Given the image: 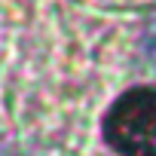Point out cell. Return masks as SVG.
Here are the masks:
<instances>
[{
  "label": "cell",
  "instance_id": "1",
  "mask_svg": "<svg viewBox=\"0 0 156 156\" xmlns=\"http://www.w3.org/2000/svg\"><path fill=\"white\" fill-rule=\"evenodd\" d=\"M104 138L119 156H156V86L122 92L104 116Z\"/></svg>",
  "mask_w": 156,
  "mask_h": 156
},
{
  "label": "cell",
  "instance_id": "2",
  "mask_svg": "<svg viewBox=\"0 0 156 156\" xmlns=\"http://www.w3.org/2000/svg\"><path fill=\"white\" fill-rule=\"evenodd\" d=\"M141 49H144V58L156 64V22L144 31V40H141Z\"/></svg>",
  "mask_w": 156,
  "mask_h": 156
},
{
  "label": "cell",
  "instance_id": "3",
  "mask_svg": "<svg viewBox=\"0 0 156 156\" xmlns=\"http://www.w3.org/2000/svg\"><path fill=\"white\" fill-rule=\"evenodd\" d=\"M0 156H22L12 144H6V141H0Z\"/></svg>",
  "mask_w": 156,
  "mask_h": 156
}]
</instances>
